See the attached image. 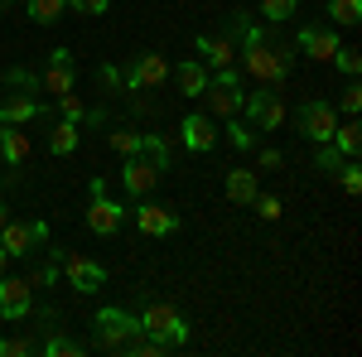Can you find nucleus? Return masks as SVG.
Masks as SVG:
<instances>
[{
  "mask_svg": "<svg viewBox=\"0 0 362 357\" xmlns=\"http://www.w3.org/2000/svg\"><path fill=\"white\" fill-rule=\"evenodd\" d=\"M44 353L49 357H83V343H73L68 333H49L44 338Z\"/></svg>",
  "mask_w": 362,
  "mask_h": 357,
  "instance_id": "nucleus-26",
  "label": "nucleus"
},
{
  "mask_svg": "<svg viewBox=\"0 0 362 357\" xmlns=\"http://www.w3.org/2000/svg\"><path fill=\"white\" fill-rule=\"evenodd\" d=\"M242 111H247L251 131H280V121H285V102L276 97V87H271V92H251V97H242Z\"/></svg>",
  "mask_w": 362,
  "mask_h": 357,
  "instance_id": "nucleus-7",
  "label": "nucleus"
},
{
  "mask_svg": "<svg viewBox=\"0 0 362 357\" xmlns=\"http://www.w3.org/2000/svg\"><path fill=\"white\" fill-rule=\"evenodd\" d=\"M107 5L112 0H68V10H78V15H107Z\"/></svg>",
  "mask_w": 362,
  "mask_h": 357,
  "instance_id": "nucleus-37",
  "label": "nucleus"
},
{
  "mask_svg": "<svg viewBox=\"0 0 362 357\" xmlns=\"http://www.w3.org/2000/svg\"><path fill=\"white\" fill-rule=\"evenodd\" d=\"M329 145H334L343 160H353V155H358V145H362V126H358V121H338Z\"/></svg>",
  "mask_w": 362,
  "mask_h": 357,
  "instance_id": "nucleus-19",
  "label": "nucleus"
},
{
  "mask_svg": "<svg viewBox=\"0 0 362 357\" xmlns=\"http://www.w3.org/2000/svg\"><path fill=\"white\" fill-rule=\"evenodd\" d=\"M29 309H34V285L0 275V319H25Z\"/></svg>",
  "mask_w": 362,
  "mask_h": 357,
  "instance_id": "nucleus-10",
  "label": "nucleus"
},
{
  "mask_svg": "<svg viewBox=\"0 0 362 357\" xmlns=\"http://www.w3.org/2000/svg\"><path fill=\"white\" fill-rule=\"evenodd\" d=\"M242 68H247L251 78L261 87H285V78H290V63H295V44H285V39H261V44H251V49H242Z\"/></svg>",
  "mask_w": 362,
  "mask_h": 357,
  "instance_id": "nucleus-2",
  "label": "nucleus"
},
{
  "mask_svg": "<svg viewBox=\"0 0 362 357\" xmlns=\"http://www.w3.org/2000/svg\"><path fill=\"white\" fill-rule=\"evenodd\" d=\"M165 169H169V145L160 136H145L140 150L126 155V165H121V189L131 198H150V189L165 179Z\"/></svg>",
  "mask_w": 362,
  "mask_h": 357,
  "instance_id": "nucleus-1",
  "label": "nucleus"
},
{
  "mask_svg": "<svg viewBox=\"0 0 362 357\" xmlns=\"http://www.w3.org/2000/svg\"><path fill=\"white\" fill-rule=\"evenodd\" d=\"M5 222H10V203L0 198V227H5Z\"/></svg>",
  "mask_w": 362,
  "mask_h": 357,
  "instance_id": "nucleus-43",
  "label": "nucleus"
},
{
  "mask_svg": "<svg viewBox=\"0 0 362 357\" xmlns=\"http://www.w3.org/2000/svg\"><path fill=\"white\" fill-rule=\"evenodd\" d=\"M198 54L208 58L213 68H232L237 63V34L223 29V34H198Z\"/></svg>",
  "mask_w": 362,
  "mask_h": 357,
  "instance_id": "nucleus-13",
  "label": "nucleus"
},
{
  "mask_svg": "<svg viewBox=\"0 0 362 357\" xmlns=\"http://www.w3.org/2000/svg\"><path fill=\"white\" fill-rule=\"evenodd\" d=\"M300 54H309L314 63H329L338 54V34L324 29V25H305L300 29Z\"/></svg>",
  "mask_w": 362,
  "mask_h": 357,
  "instance_id": "nucleus-14",
  "label": "nucleus"
},
{
  "mask_svg": "<svg viewBox=\"0 0 362 357\" xmlns=\"http://www.w3.org/2000/svg\"><path fill=\"white\" fill-rule=\"evenodd\" d=\"M5 83H10V87H39V73L25 68V63H15V68L5 73Z\"/></svg>",
  "mask_w": 362,
  "mask_h": 357,
  "instance_id": "nucleus-33",
  "label": "nucleus"
},
{
  "mask_svg": "<svg viewBox=\"0 0 362 357\" xmlns=\"http://www.w3.org/2000/svg\"><path fill=\"white\" fill-rule=\"evenodd\" d=\"M338 107L348 111V116H358V111H362V87L348 83V87H343V102H338Z\"/></svg>",
  "mask_w": 362,
  "mask_h": 357,
  "instance_id": "nucleus-36",
  "label": "nucleus"
},
{
  "mask_svg": "<svg viewBox=\"0 0 362 357\" xmlns=\"http://www.w3.org/2000/svg\"><path fill=\"white\" fill-rule=\"evenodd\" d=\"M227 140H232L237 150H251V145H256V140H251V126L237 121V116H227Z\"/></svg>",
  "mask_w": 362,
  "mask_h": 357,
  "instance_id": "nucleus-30",
  "label": "nucleus"
},
{
  "mask_svg": "<svg viewBox=\"0 0 362 357\" xmlns=\"http://www.w3.org/2000/svg\"><path fill=\"white\" fill-rule=\"evenodd\" d=\"M227 198L232 203H251L256 198V174L251 169H227Z\"/></svg>",
  "mask_w": 362,
  "mask_h": 357,
  "instance_id": "nucleus-20",
  "label": "nucleus"
},
{
  "mask_svg": "<svg viewBox=\"0 0 362 357\" xmlns=\"http://www.w3.org/2000/svg\"><path fill=\"white\" fill-rule=\"evenodd\" d=\"M203 87H208V68L203 63H179V92L184 97H203Z\"/></svg>",
  "mask_w": 362,
  "mask_h": 357,
  "instance_id": "nucleus-22",
  "label": "nucleus"
},
{
  "mask_svg": "<svg viewBox=\"0 0 362 357\" xmlns=\"http://www.w3.org/2000/svg\"><path fill=\"white\" fill-rule=\"evenodd\" d=\"M44 116V107L34 102V97H5L0 102V121L5 126H29V121H39Z\"/></svg>",
  "mask_w": 362,
  "mask_h": 357,
  "instance_id": "nucleus-17",
  "label": "nucleus"
},
{
  "mask_svg": "<svg viewBox=\"0 0 362 357\" xmlns=\"http://www.w3.org/2000/svg\"><path fill=\"white\" fill-rule=\"evenodd\" d=\"M136 319H140V333H150V338H165L169 353L189 343V324H184L179 304H169V300H150V304H140Z\"/></svg>",
  "mask_w": 362,
  "mask_h": 357,
  "instance_id": "nucleus-4",
  "label": "nucleus"
},
{
  "mask_svg": "<svg viewBox=\"0 0 362 357\" xmlns=\"http://www.w3.org/2000/svg\"><path fill=\"white\" fill-rule=\"evenodd\" d=\"M5 5H10V0H0V10H5Z\"/></svg>",
  "mask_w": 362,
  "mask_h": 357,
  "instance_id": "nucleus-46",
  "label": "nucleus"
},
{
  "mask_svg": "<svg viewBox=\"0 0 362 357\" xmlns=\"http://www.w3.org/2000/svg\"><path fill=\"white\" fill-rule=\"evenodd\" d=\"M261 169H280V150H261Z\"/></svg>",
  "mask_w": 362,
  "mask_h": 357,
  "instance_id": "nucleus-42",
  "label": "nucleus"
},
{
  "mask_svg": "<svg viewBox=\"0 0 362 357\" xmlns=\"http://www.w3.org/2000/svg\"><path fill=\"white\" fill-rule=\"evenodd\" d=\"M0 136H5V121H0Z\"/></svg>",
  "mask_w": 362,
  "mask_h": 357,
  "instance_id": "nucleus-45",
  "label": "nucleus"
},
{
  "mask_svg": "<svg viewBox=\"0 0 362 357\" xmlns=\"http://www.w3.org/2000/svg\"><path fill=\"white\" fill-rule=\"evenodd\" d=\"M251 208H256V213H261L266 222H276L280 213H285V203H280L276 193H256V198H251Z\"/></svg>",
  "mask_w": 362,
  "mask_h": 357,
  "instance_id": "nucleus-28",
  "label": "nucleus"
},
{
  "mask_svg": "<svg viewBox=\"0 0 362 357\" xmlns=\"http://www.w3.org/2000/svg\"><path fill=\"white\" fill-rule=\"evenodd\" d=\"M338 179H343V189H348V193H358V189H362L358 165H348V160H343V169H338Z\"/></svg>",
  "mask_w": 362,
  "mask_h": 357,
  "instance_id": "nucleus-38",
  "label": "nucleus"
},
{
  "mask_svg": "<svg viewBox=\"0 0 362 357\" xmlns=\"http://www.w3.org/2000/svg\"><path fill=\"white\" fill-rule=\"evenodd\" d=\"M0 160H5V165H25L29 160V136L25 131L5 126V136H0Z\"/></svg>",
  "mask_w": 362,
  "mask_h": 357,
  "instance_id": "nucleus-18",
  "label": "nucleus"
},
{
  "mask_svg": "<svg viewBox=\"0 0 362 357\" xmlns=\"http://www.w3.org/2000/svg\"><path fill=\"white\" fill-rule=\"evenodd\" d=\"M78 140H83L78 121H58L54 136H49V150H54V155H73V150H78Z\"/></svg>",
  "mask_w": 362,
  "mask_h": 357,
  "instance_id": "nucleus-23",
  "label": "nucleus"
},
{
  "mask_svg": "<svg viewBox=\"0 0 362 357\" xmlns=\"http://www.w3.org/2000/svg\"><path fill=\"white\" fill-rule=\"evenodd\" d=\"M44 242H49V222H5V227H0L5 256H34Z\"/></svg>",
  "mask_w": 362,
  "mask_h": 357,
  "instance_id": "nucleus-6",
  "label": "nucleus"
},
{
  "mask_svg": "<svg viewBox=\"0 0 362 357\" xmlns=\"http://www.w3.org/2000/svg\"><path fill=\"white\" fill-rule=\"evenodd\" d=\"M54 102L63 107V121H78V126H83L87 107H83V97H78V92H63V97H54Z\"/></svg>",
  "mask_w": 362,
  "mask_h": 357,
  "instance_id": "nucleus-29",
  "label": "nucleus"
},
{
  "mask_svg": "<svg viewBox=\"0 0 362 357\" xmlns=\"http://www.w3.org/2000/svg\"><path fill=\"white\" fill-rule=\"evenodd\" d=\"M49 63H73V49H63V44H58V49H49Z\"/></svg>",
  "mask_w": 362,
  "mask_h": 357,
  "instance_id": "nucleus-41",
  "label": "nucleus"
},
{
  "mask_svg": "<svg viewBox=\"0 0 362 357\" xmlns=\"http://www.w3.org/2000/svg\"><path fill=\"white\" fill-rule=\"evenodd\" d=\"M54 280H58V261H54V266H44V271H34V275H29V285H54Z\"/></svg>",
  "mask_w": 362,
  "mask_h": 357,
  "instance_id": "nucleus-40",
  "label": "nucleus"
},
{
  "mask_svg": "<svg viewBox=\"0 0 362 357\" xmlns=\"http://www.w3.org/2000/svg\"><path fill=\"white\" fill-rule=\"evenodd\" d=\"M39 87H44V92H54V97L73 92V63H49V68H44V78H39Z\"/></svg>",
  "mask_w": 362,
  "mask_h": 357,
  "instance_id": "nucleus-21",
  "label": "nucleus"
},
{
  "mask_svg": "<svg viewBox=\"0 0 362 357\" xmlns=\"http://www.w3.org/2000/svg\"><path fill=\"white\" fill-rule=\"evenodd\" d=\"M34 353V338H5L0 343V357H29Z\"/></svg>",
  "mask_w": 362,
  "mask_h": 357,
  "instance_id": "nucleus-35",
  "label": "nucleus"
},
{
  "mask_svg": "<svg viewBox=\"0 0 362 357\" xmlns=\"http://www.w3.org/2000/svg\"><path fill=\"white\" fill-rule=\"evenodd\" d=\"M92 338L102 353H136L140 343V319L126 309H97L92 314Z\"/></svg>",
  "mask_w": 362,
  "mask_h": 357,
  "instance_id": "nucleus-3",
  "label": "nucleus"
},
{
  "mask_svg": "<svg viewBox=\"0 0 362 357\" xmlns=\"http://www.w3.org/2000/svg\"><path fill=\"white\" fill-rule=\"evenodd\" d=\"M179 136H184V145H189L194 155H208V150L218 145V121H213V116H184V121H179Z\"/></svg>",
  "mask_w": 362,
  "mask_h": 357,
  "instance_id": "nucleus-11",
  "label": "nucleus"
},
{
  "mask_svg": "<svg viewBox=\"0 0 362 357\" xmlns=\"http://www.w3.org/2000/svg\"><path fill=\"white\" fill-rule=\"evenodd\" d=\"M58 271L68 275V285H73L78 295H92V290L107 285V266L92 261V256H83V251H63V256H58Z\"/></svg>",
  "mask_w": 362,
  "mask_h": 357,
  "instance_id": "nucleus-5",
  "label": "nucleus"
},
{
  "mask_svg": "<svg viewBox=\"0 0 362 357\" xmlns=\"http://www.w3.org/2000/svg\"><path fill=\"white\" fill-rule=\"evenodd\" d=\"M136 222H140V232H145V237H169V232L179 227V218L169 213L165 203H140V208H136Z\"/></svg>",
  "mask_w": 362,
  "mask_h": 357,
  "instance_id": "nucleus-16",
  "label": "nucleus"
},
{
  "mask_svg": "<svg viewBox=\"0 0 362 357\" xmlns=\"http://www.w3.org/2000/svg\"><path fill=\"white\" fill-rule=\"evenodd\" d=\"M63 10H68V0H29L34 25H54V20H63Z\"/></svg>",
  "mask_w": 362,
  "mask_h": 357,
  "instance_id": "nucleus-24",
  "label": "nucleus"
},
{
  "mask_svg": "<svg viewBox=\"0 0 362 357\" xmlns=\"http://www.w3.org/2000/svg\"><path fill=\"white\" fill-rule=\"evenodd\" d=\"M203 97H208V111H213V121H227V116H242V87H223V83H208L203 87Z\"/></svg>",
  "mask_w": 362,
  "mask_h": 357,
  "instance_id": "nucleus-15",
  "label": "nucleus"
},
{
  "mask_svg": "<svg viewBox=\"0 0 362 357\" xmlns=\"http://www.w3.org/2000/svg\"><path fill=\"white\" fill-rule=\"evenodd\" d=\"M140 140H145V131H112V150H121V155H136Z\"/></svg>",
  "mask_w": 362,
  "mask_h": 357,
  "instance_id": "nucleus-31",
  "label": "nucleus"
},
{
  "mask_svg": "<svg viewBox=\"0 0 362 357\" xmlns=\"http://www.w3.org/2000/svg\"><path fill=\"white\" fill-rule=\"evenodd\" d=\"M261 15H266V20H290V15H295V0H261Z\"/></svg>",
  "mask_w": 362,
  "mask_h": 357,
  "instance_id": "nucleus-32",
  "label": "nucleus"
},
{
  "mask_svg": "<svg viewBox=\"0 0 362 357\" xmlns=\"http://www.w3.org/2000/svg\"><path fill=\"white\" fill-rule=\"evenodd\" d=\"M314 165L324 169V174H338V169H343V155H338L334 145H319V155H314Z\"/></svg>",
  "mask_w": 362,
  "mask_h": 357,
  "instance_id": "nucleus-34",
  "label": "nucleus"
},
{
  "mask_svg": "<svg viewBox=\"0 0 362 357\" xmlns=\"http://www.w3.org/2000/svg\"><path fill=\"white\" fill-rule=\"evenodd\" d=\"M329 15H334V25L353 29L362 20V0H329Z\"/></svg>",
  "mask_w": 362,
  "mask_h": 357,
  "instance_id": "nucleus-25",
  "label": "nucleus"
},
{
  "mask_svg": "<svg viewBox=\"0 0 362 357\" xmlns=\"http://www.w3.org/2000/svg\"><path fill=\"white\" fill-rule=\"evenodd\" d=\"M121 218H126V208H121V203H112L107 193H92V208H87V227H92L97 237H112L116 227H121Z\"/></svg>",
  "mask_w": 362,
  "mask_h": 357,
  "instance_id": "nucleus-12",
  "label": "nucleus"
},
{
  "mask_svg": "<svg viewBox=\"0 0 362 357\" xmlns=\"http://www.w3.org/2000/svg\"><path fill=\"white\" fill-rule=\"evenodd\" d=\"M97 87H121V73H116L112 63H102V68H97Z\"/></svg>",
  "mask_w": 362,
  "mask_h": 357,
  "instance_id": "nucleus-39",
  "label": "nucleus"
},
{
  "mask_svg": "<svg viewBox=\"0 0 362 357\" xmlns=\"http://www.w3.org/2000/svg\"><path fill=\"white\" fill-rule=\"evenodd\" d=\"M169 78V63L160 54H136V63H131V73H126V87L131 92H150V87H160Z\"/></svg>",
  "mask_w": 362,
  "mask_h": 357,
  "instance_id": "nucleus-9",
  "label": "nucleus"
},
{
  "mask_svg": "<svg viewBox=\"0 0 362 357\" xmlns=\"http://www.w3.org/2000/svg\"><path fill=\"white\" fill-rule=\"evenodd\" d=\"M329 63H334L338 73H348V78H358V73H362V54H358V49H348V44H338V54L329 58Z\"/></svg>",
  "mask_w": 362,
  "mask_h": 357,
  "instance_id": "nucleus-27",
  "label": "nucleus"
},
{
  "mask_svg": "<svg viewBox=\"0 0 362 357\" xmlns=\"http://www.w3.org/2000/svg\"><path fill=\"white\" fill-rule=\"evenodd\" d=\"M5 266H10V256H5V247H0V275H5Z\"/></svg>",
  "mask_w": 362,
  "mask_h": 357,
  "instance_id": "nucleus-44",
  "label": "nucleus"
},
{
  "mask_svg": "<svg viewBox=\"0 0 362 357\" xmlns=\"http://www.w3.org/2000/svg\"><path fill=\"white\" fill-rule=\"evenodd\" d=\"M334 126H338L334 102H319V97L300 102V131H305L314 145H329V140H334Z\"/></svg>",
  "mask_w": 362,
  "mask_h": 357,
  "instance_id": "nucleus-8",
  "label": "nucleus"
}]
</instances>
